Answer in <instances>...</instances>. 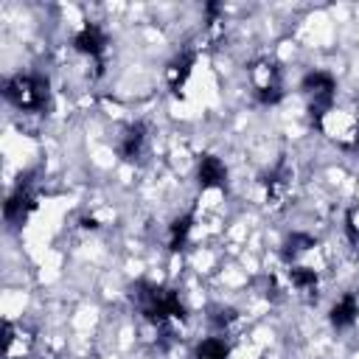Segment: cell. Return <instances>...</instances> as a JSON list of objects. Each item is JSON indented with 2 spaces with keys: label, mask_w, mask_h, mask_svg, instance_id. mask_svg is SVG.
Instances as JSON below:
<instances>
[{
  "label": "cell",
  "mask_w": 359,
  "mask_h": 359,
  "mask_svg": "<svg viewBox=\"0 0 359 359\" xmlns=\"http://www.w3.org/2000/svg\"><path fill=\"white\" fill-rule=\"evenodd\" d=\"M356 314H359L356 297H353V294H345V297H339V300L334 303V309H331V325H334V328H348V325H353Z\"/></svg>",
  "instance_id": "cell-9"
},
{
  "label": "cell",
  "mask_w": 359,
  "mask_h": 359,
  "mask_svg": "<svg viewBox=\"0 0 359 359\" xmlns=\"http://www.w3.org/2000/svg\"><path fill=\"white\" fill-rule=\"evenodd\" d=\"M36 196H34V191H31V185L28 182H20L17 188H14V194L6 199V205H3V216H6V222L8 224H22L25 222V216L34 210V202Z\"/></svg>",
  "instance_id": "cell-5"
},
{
  "label": "cell",
  "mask_w": 359,
  "mask_h": 359,
  "mask_svg": "<svg viewBox=\"0 0 359 359\" xmlns=\"http://www.w3.org/2000/svg\"><path fill=\"white\" fill-rule=\"evenodd\" d=\"M289 280L297 292H314L317 289V272L309 266H292L289 269Z\"/></svg>",
  "instance_id": "cell-14"
},
{
  "label": "cell",
  "mask_w": 359,
  "mask_h": 359,
  "mask_svg": "<svg viewBox=\"0 0 359 359\" xmlns=\"http://www.w3.org/2000/svg\"><path fill=\"white\" fill-rule=\"evenodd\" d=\"M351 149H356V151H359V126H356V135H353V143H351Z\"/></svg>",
  "instance_id": "cell-16"
},
{
  "label": "cell",
  "mask_w": 359,
  "mask_h": 359,
  "mask_svg": "<svg viewBox=\"0 0 359 359\" xmlns=\"http://www.w3.org/2000/svg\"><path fill=\"white\" fill-rule=\"evenodd\" d=\"M104 45H107V36H104V31H101L95 22H87V25L73 36V48H76L79 53H84V56H90V59H95V62H98V67H101Z\"/></svg>",
  "instance_id": "cell-6"
},
{
  "label": "cell",
  "mask_w": 359,
  "mask_h": 359,
  "mask_svg": "<svg viewBox=\"0 0 359 359\" xmlns=\"http://www.w3.org/2000/svg\"><path fill=\"white\" fill-rule=\"evenodd\" d=\"M191 222H194V216H191V213H185V216L174 219V224H171V236H168V247H171L174 252L185 247L188 233H191Z\"/></svg>",
  "instance_id": "cell-12"
},
{
  "label": "cell",
  "mask_w": 359,
  "mask_h": 359,
  "mask_svg": "<svg viewBox=\"0 0 359 359\" xmlns=\"http://www.w3.org/2000/svg\"><path fill=\"white\" fill-rule=\"evenodd\" d=\"M314 247V238L311 236H303V233H292L289 236V241H286V247H283V258L286 261H297L303 252H309Z\"/></svg>",
  "instance_id": "cell-13"
},
{
  "label": "cell",
  "mask_w": 359,
  "mask_h": 359,
  "mask_svg": "<svg viewBox=\"0 0 359 359\" xmlns=\"http://www.w3.org/2000/svg\"><path fill=\"white\" fill-rule=\"evenodd\" d=\"M227 353H230V348H227V342L222 337H208L196 348L194 359H227Z\"/></svg>",
  "instance_id": "cell-11"
},
{
  "label": "cell",
  "mask_w": 359,
  "mask_h": 359,
  "mask_svg": "<svg viewBox=\"0 0 359 359\" xmlns=\"http://www.w3.org/2000/svg\"><path fill=\"white\" fill-rule=\"evenodd\" d=\"M224 180H227L224 163L213 154H205L199 160V185L202 188H219V185H224Z\"/></svg>",
  "instance_id": "cell-8"
},
{
  "label": "cell",
  "mask_w": 359,
  "mask_h": 359,
  "mask_svg": "<svg viewBox=\"0 0 359 359\" xmlns=\"http://www.w3.org/2000/svg\"><path fill=\"white\" fill-rule=\"evenodd\" d=\"M3 95L8 104H14L22 112H39L48 107V81L42 76L20 73L3 81Z\"/></svg>",
  "instance_id": "cell-2"
},
{
  "label": "cell",
  "mask_w": 359,
  "mask_h": 359,
  "mask_svg": "<svg viewBox=\"0 0 359 359\" xmlns=\"http://www.w3.org/2000/svg\"><path fill=\"white\" fill-rule=\"evenodd\" d=\"M132 300L137 303L140 314L154 323V325H165L168 320H182L185 317V306L180 300V294L174 289H165V286H154V283H146L140 280L135 289H132Z\"/></svg>",
  "instance_id": "cell-1"
},
{
  "label": "cell",
  "mask_w": 359,
  "mask_h": 359,
  "mask_svg": "<svg viewBox=\"0 0 359 359\" xmlns=\"http://www.w3.org/2000/svg\"><path fill=\"white\" fill-rule=\"evenodd\" d=\"M247 73H250V81H252V87H255V93H258V98L264 104L280 101V95H283V90H280V67L272 59H255Z\"/></svg>",
  "instance_id": "cell-4"
},
{
  "label": "cell",
  "mask_w": 359,
  "mask_h": 359,
  "mask_svg": "<svg viewBox=\"0 0 359 359\" xmlns=\"http://www.w3.org/2000/svg\"><path fill=\"white\" fill-rule=\"evenodd\" d=\"M143 146H146V129H143V123H132L118 143V154L123 160H137L143 154Z\"/></svg>",
  "instance_id": "cell-7"
},
{
  "label": "cell",
  "mask_w": 359,
  "mask_h": 359,
  "mask_svg": "<svg viewBox=\"0 0 359 359\" xmlns=\"http://www.w3.org/2000/svg\"><path fill=\"white\" fill-rule=\"evenodd\" d=\"M345 233H348V241L353 247V252L359 255V208H351L348 216H345Z\"/></svg>",
  "instance_id": "cell-15"
},
{
  "label": "cell",
  "mask_w": 359,
  "mask_h": 359,
  "mask_svg": "<svg viewBox=\"0 0 359 359\" xmlns=\"http://www.w3.org/2000/svg\"><path fill=\"white\" fill-rule=\"evenodd\" d=\"M191 65H194V53H191V50H182V53L168 65V84H171V90H180V87L185 84V79H188V73H191Z\"/></svg>",
  "instance_id": "cell-10"
},
{
  "label": "cell",
  "mask_w": 359,
  "mask_h": 359,
  "mask_svg": "<svg viewBox=\"0 0 359 359\" xmlns=\"http://www.w3.org/2000/svg\"><path fill=\"white\" fill-rule=\"evenodd\" d=\"M300 90H303L306 98H309V112H311L314 123H320V121L334 109V90H337L334 79H331L328 73L314 70V73H309V76L303 79Z\"/></svg>",
  "instance_id": "cell-3"
}]
</instances>
